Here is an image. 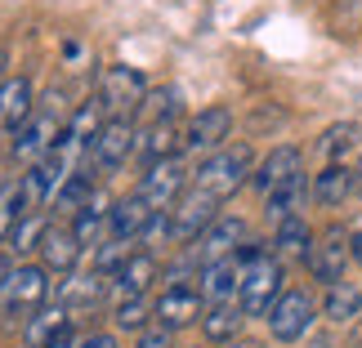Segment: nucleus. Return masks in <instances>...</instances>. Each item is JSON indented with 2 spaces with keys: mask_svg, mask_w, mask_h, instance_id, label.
<instances>
[{
  "mask_svg": "<svg viewBox=\"0 0 362 348\" xmlns=\"http://www.w3.org/2000/svg\"><path fill=\"white\" fill-rule=\"evenodd\" d=\"M250 174H255V157H250L246 143H238V148H219L215 157H206V165L192 174V188H202V192H211V197L228 201Z\"/></svg>",
  "mask_w": 362,
  "mask_h": 348,
  "instance_id": "f257e3e1",
  "label": "nucleus"
},
{
  "mask_svg": "<svg viewBox=\"0 0 362 348\" xmlns=\"http://www.w3.org/2000/svg\"><path fill=\"white\" fill-rule=\"evenodd\" d=\"M282 299V263L273 255H255L242 263V286H238V304L246 317H269V308Z\"/></svg>",
  "mask_w": 362,
  "mask_h": 348,
  "instance_id": "f03ea898",
  "label": "nucleus"
},
{
  "mask_svg": "<svg viewBox=\"0 0 362 348\" xmlns=\"http://www.w3.org/2000/svg\"><path fill=\"white\" fill-rule=\"evenodd\" d=\"M49 268L45 263H18V268L9 272V282L0 286V313L9 317V322H27L40 304H45V290H49Z\"/></svg>",
  "mask_w": 362,
  "mask_h": 348,
  "instance_id": "7ed1b4c3",
  "label": "nucleus"
},
{
  "mask_svg": "<svg viewBox=\"0 0 362 348\" xmlns=\"http://www.w3.org/2000/svg\"><path fill=\"white\" fill-rule=\"evenodd\" d=\"M215 219H219V197L188 184L179 192V201L170 205V236L175 241H192V236H202Z\"/></svg>",
  "mask_w": 362,
  "mask_h": 348,
  "instance_id": "20e7f679",
  "label": "nucleus"
},
{
  "mask_svg": "<svg viewBox=\"0 0 362 348\" xmlns=\"http://www.w3.org/2000/svg\"><path fill=\"white\" fill-rule=\"evenodd\" d=\"M144 99H148V80H144L139 67H107V72H103V85H99L103 112L130 116L134 107H144Z\"/></svg>",
  "mask_w": 362,
  "mask_h": 348,
  "instance_id": "39448f33",
  "label": "nucleus"
},
{
  "mask_svg": "<svg viewBox=\"0 0 362 348\" xmlns=\"http://www.w3.org/2000/svg\"><path fill=\"white\" fill-rule=\"evenodd\" d=\"M349 259H354V236L349 232H340V228H327L317 241L309 246V272L317 277V282H344V268H349Z\"/></svg>",
  "mask_w": 362,
  "mask_h": 348,
  "instance_id": "423d86ee",
  "label": "nucleus"
},
{
  "mask_svg": "<svg viewBox=\"0 0 362 348\" xmlns=\"http://www.w3.org/2000/svg\"><path fill=\"white\" fill-rule=\"evenodd\" d=\"M309 326H313V299L304 295V290H282V299L269 308V330H273V340L296 344V340L309 335Z\"/></svg>",
  "mask_w": 362,
  "mask_h": 348,
  "instance_id": "0eeeda50",
  "label": "nucleus"
},
{
  "mask_svg": "<svg viewBox=\"0 0 362 348\" xmlns=\"http://www.w3.org/2000/svg\"><path fill=\"white\" fill-rule=\"evenodd\" d=\"M184 188H188L184 161H179V157H165V161H148V174H144V188H139V197H144L152 210H170Z\"/></svg>",
  "mask_w": 362,
  "mask_h": 348,
  "instance_id": "6e6552de",
  "label": "nucleus"
},
{
  "mask_svg": "<svg viewBox=\"0 0 362 348\" xmlns=\"http://www.w3.org/2000/svg\"><path fill=\"white\" fill-rule=\"evenodd\" d=\"M228 130H233V112H228V107H206V112H197L192 125L184 130L188 157H215V152L224 148Z\"/></svg>",
  "mask_w": 362,
  "mask_h": 348,
  "instance_id": "1a4fd4ad",
  "label": "nucleus"
},
{
  "mask_svg": "<svg viewBox=\"0 0 362 348\" xmlns=\"http://www.w3.org/2000/svg\"><path fill=\"white\" fill-rule=\"evenodd\" d=\"M202 290H192L188 282H175V286H165L161 290V299L152 304V317H157V326L165 330H179V326H188V322H197L202 317Z\"/></svg>",
  "mask_w": 362,
  "mask_h": 348,
  "instance_id": "9d476101",
  "label": "nucleus"
},
{
  "mask_svg": "<svg viewBox=\"0 0 362 348\" xmlns=\"http://www.w3.org/2000/svg\"><path fill=\"white\" fill-rule=\"evenodd\" d=\"M134 125L130 121H125V116H112V121H103V130L99 134H94V161H99L103 165V170H117V165H125V161H130V152L139 148L134 143Z\"/></svg>",
  "mask_w": 362,
  "mask_h": 348,
  "instance_id": "9b49d317",
  "label": "nucleus"
},
{
  "mask_svg": "<svg viewBox=\"0 0 362 348\" xmlns=\"http://www.w3.org/2000/svg\"><path fill=\"white\" fill-rule=\"evenodd\" d=\"M242 246H246V224H242V219H215V224L197 236V259L206 268V263L233 259Z\"/></svg>",
  "mask_w": 362,
  "mask_h": 348,
  "instance_id": "f8f14e48",
  "label": "nucleus"
},
{
  "mask_svg": "<svg viewBox=\"0 0 362 348\" xmlns=\"http://www.w3.org/2000/svg\"><path fill=\"white\" fill-rule=\"evenodd\" d=\"M59 138H63L59 116H54V112H36L18 134H13V157H23V161H40L54 143H59Z\"/></svg>",
  "mask_w": 362,
  "mask_h": 348,
  "instance_id": "ddd939ff",
  "label": "nucleus"
},
{
  "mask_svg": "<svg viewBox=\"0 0 362 348\" xmlns=\"http://www.w3.org/2000/svg\"><path fill=\"white\" fill-rule=\"evenodd\" d=\"M157 219V210L139 197H125V201H117L112 210H107V236H121V241H144V232H148V224Z\"/></svg>",
  "mask_w": 362,
  "mask_h": 348,
  "instance_id": "4468645a",
  "label": "nucleus"
},
{
  "mask_svg": "<svg viewBox=\"0 0 362 348\" xmlns=\"http://www.w3.org/2000/svg\"><path fill=\"white\" fill-rule=\"evenodd\" d=\"M296 174H304V161H300V148H273L269 157L255 165V174H250V184H255L264 197L277 192L282 184H291Z\"/></svg>",
  "mask_w": 362,
  "mask_h": 348,
  "instance_id": "2eb2a0df",
  "label": "nucleus"
},
{
  "mask_svg": "<svg viewBox=\"0 0 362 348\" xmlns=\"http://www.w3.org/2000/svg\"><path fill=\"white\" fill-rule=\"evenodd\" d=\"M152 277H157V259H152L148 250H139V255H130V259H125L121 268L112 272L107 290L117 295V304H125V299H144V290H148Z\"/></svg>",
  "mask_w": 362,
  "mask_h": 348,
  "instance_id": "dca6fc26",
  "label": "nucleus"
},
{
  "mask_svg": "<svg viewBox=\"0 0 362 348\" xmlns=\"http://www.w3.org/2000/svg\"><path fill=\"white\" fill-rule=\"evenodd\" d=\"M32 116V85L23 76H9L0 85V134H18Z\"/></svg>",
  "mask_w": 362,
  "mask_h": 348,
  "instance_id": "f3484780",
  "label": "nucleus"
},
{
  "mask_svg": "<svg viewBox=\"0 0 362 348\" xmlns=\"http://www.w3.org/2000/svg\"><path fill=\"white\" fill-rule=\"evenodd\" d=\"M67 330H72V313L54 299V308H36L32 317H27L23 340H27V348H45V344H54L59 335H67Z\"/></svg>",
  "mask_w": 362,
  "mask_h": 348,
  "instance_id": "a211bd4d",
  "label": "nucleus"
},
{
  "mask_svg": "<svg viewBox=\"0 0 362 348\" xmlns=\"http://www.w3.org/2000/svg\"><path fill=\"white\" fill-rule=\"evenodd\" d=\"M81 236L72 228H49L45 232V241H40V259H45V268L49 272H72L76 268V259H81Z\"/></svg>",
  "mask_w": 362,
  "mask_h": 348,
  "instance_id": "6ab92c4d",
  "label": "nucleus"
},
{
  "mask_svg": "<svg viewBox=\"0 0 362 348\" xmlns=\"http://www.w3.org/2000/svg\"><path fill=\"white\" fill-rule=\"evenodd\" d=\"M354 188H358V174L344 161H331L327 170L313 179V197L322 201V205H344V201L354 197Z\"/></svg>",
  "mask_w": 362,
  "mask_h": 348,
  "instance_id": "aec40b11",
  "label": "nucleus"
},
{
  "mask_svg": "<svg viewBox=\"0 0 362 348\" xmlns=\"http://www.w3.org/2000/svg\"><path fill=\"white\" fill-rule=\"evenodd\" d=\"M242 286V263L238 255L233 259H219V263H206V277H202V295L206 304H219V299H233Z\"/></svg>",
  "mask_w": 362,
  "mask_h": 348,
  "instance_id": "412c9836",
  "label": "nucleus"
},
{
  "mask_svg": "<svg viewBox=\"0 0 362 348\" xmlns=\"http://www.w3.org/2000/svg\"><path fill=\"white\" fill-rule=\"evenodd\" d=\"M107 282H112V277H103V272H94V277H72V282H63L59 304H63L67 313H76V308H94V304L107 295Z\"/></svg>",
  "mask_w": 362,
  "mask_h": 348,
  "instance_id": "4be33fe9",
  "label": "nucleus"
},
{
  "mask_svg": "<svg viewBox=\"0 0 362 348\" xmlns=\"http://www.w3.org/2000/svg\"><path fill=\"white\" fill-rule=\"evenodd\" d=\"M238 326H242V304L238 299H219L202 313V330H206V340H215V344H228L238 335Z\"/></svg>",
  "mask_w": 362,
  "mask_h": 348,
  "instance_id": "5701e85b",
  "label": "nucleus"
},
{
  "mask_svg": "<svg viewBox=\"0 0 362 348\" xmlns=\"http://www.w3.org/2000/svg\"><path fill=\"white\" fill-rule=\"evenodd\" d=\"M322 313L331 322H354L362 313V286L354 282H331L327 286V299H322Z\"/></svg>",
  "mask_w": 362,
  "mask_h": 348,
  "instance_id": "b1692460",
  "label": "nucleus"
},
{
  "mask_svg": "<svg viewBox=\"0 0 362 348\" xmlns=\"http://www.w3.org/2000/svg\"><path fill=\"white\" fill-rule=\"evenodd\" d=\"M304 197H309V179H304V174H296L291 184H282L277 192H269L264 201H269V215L277 219V224H286V219H296V215H300Z\"/></svg>",
  "mask_w": 362,
  "mask_h": 348,
  "instance_id": "393cba45",
  "label": "nucleus"
},
{
  "mask_svg": "<svg viewBox=\"0 0 362 348\" xmlns=\"http://www.w3.org/2000/svg\"><path fill=\"white\" fill-rule=\"evenodd\" d=\"M139 148H144L148 161H165V157H175V148H184V134H179L175 121H152Z\"/></svg>",
  "mask_w": 362,
  "mask_h": 348,
  "instance_id": "a878e982",
  "label": "nucleus"
},
{
  "mask_svg": "<svg viewBox=\"0 0 362 348\" xmlns=\"http://www.w3.org/2000/svg\"><path fill=\"white\" fill-rule=\"evenodd\" d=\"M273 246H277V255H286V259H309L313 232H309V224H304V219L296 215V219H286V224H277Z\"/></svg>",
  "mask_w": 362,
  "mask_h": 348,
  "instance_id": "bb28decb",
  "label": "nucleus"
},
{
  "mask_svg": "<svg viewBox=\"0 0 362 348\" xmlns=\"http://www.w3.org/2000/svg\"><path fill=\"white\" fill-rule=\"evenodd\" d=\"M90 201H94V179L86 170H76L59 192H54V210H63V215H81Z\"/></svg>",
  "mask_w": 362,
  "mask_h": 348,
  "instance_id": "cd10ccee",
  "label": "nucleus"
},
{
  "mask_svg": "<svg viewBox=\"0 0 362 348\" xmlns=\"http://www.w3.org/2000/svg\"><path fill=\"white\" fill-rule=\"evenodd\" d=\"M18 192H23V215H40V210H45V201H54L49 179H45L40 165H32V170L18 179Z\"/></svg>",
  "mask_w": 362,
  "mask_h": 348,
  "instance_id": "c85d7f7f",
  "label": "nucleus"
},
{
  "mask_svg": "<svg viewBox=\"0 0 362 348\" xmlns=\"http://www.w3.org/2000/svg\"><path fill=\"white\" fill-rule=\"evenodd\" d=\"M45 232H49V224H45L40 215H23L18 224H13V232H9V250H13V255L40 250V241H45Z\"/></svg>",
  "mask_w": 362,
  "mask_h": 348,
  "instance_id": "c756f323",
  "label": "nucleus"
},
{
  "mask_svg": "<svg viewBox=\"0 0 362 348\" xmlns=\"http://www.w3.org/2000/svg\"><path fill=\"white\" fill-rule=\"evenodd\" d=\"M72 232L81 236V246H103V232H107V210H90V205H86V210H81L76 215V224H72Z\"/></svg>",
  "mask_w": 362,
  "mask_h": 348,
  "instance_id": "7c9ffc66",
  "label": "nucleus"
},
{
  "mask_svg": "<svg viewBox=\"0 0 362 348\" xmlns=\"http://www.w3.org/2000/svg\"><path fill=\"white\" fill-rule=\"evenodd\" d=\"M358 125H349V121H344V125H331V130L322 134V152H327V157L331 161H340L344 157V152H354L358 148Z\"/></svg>",
  "mask_w": 362,
  "mask_h": 348,
  "instance_id": "2f4dec72",
  "label": "nucleus"
},
{
  "mask_svg": "<svg viewBox=\"0 0 362 348\" xmlns=\"http://www.w3.org/2000/svg\"><path fill=\"white\" fill-rule=\"evenodd\" d=\"M18 219H23V192H18V184H5L0 188V241H9Z\"/></svg>",
  "mask_w": 362,
  "mask_h": 348,
  "instance_id": "473e14b6",
  "label": "nucleus"
},
{
  "mask_svg": "<svg viewBox=\"0 0 362 348\" xmlns=\"http://www.w3.org/2000/svg\"><path fill=\"white\" fill-rule=\"evenodd\" d=\"M130 259V241H121V236H107L103 250H99V259H94V272H103V277H112L121 263Z\"/></svg>",
  "mask_w": 362,
  "mask_h": 348,
  "instance_id": "72a5a7b5",
  "label": "nucleus"
},
{
  "mask_svg": "<svg viewBox=\"0 0 362 348\" xmlns=\"http://www.w3.org/2000/svg\"><path fill=\"white\" fill-rule=\"evenodd\" d=\"M144 322H148V304L144 299L117 304V330H144Z\"/></svg>",
  "mask_w": 362,
  "mask_h": 348,
  "instance_id": "f704fd0d",
  "label": "nucleus"
},
{
  "mask_svg": "<svg viewBox=\"0 0 362 348\" xmlns=\"http://www.w3.org/2000/svg\"><path fill=\"white\" fill-rule=\"evenodd\" d=\"M139 348H170V330H165V326L144 330V335H139Z\"/></svg>",
  "mask_w": 362,
  "mask_h": 348,
  "instance_id": "c9c22d12",
  "label": "nucleus"
},
{
  "mask_svg": "<svg viewBox=\"0 0 362 348\" xmlns=\"http://www.w3.org/2000/svg\"><path fill=\"white\" fill-rule=\"evenodd\" d=\"M76 348H117L112 335H86V340H76Z\"/></svg>",
  "mask_w": 362,
  "mask_h": 348,
  "instance_id": "e433bc0d",
  "label": "nucleus"
},
{
  "mask_svg": "<svg viewBox=\"0 0 362 348\" xmlns=\"http://www.w3.org/2000/svg\"><path fill=\"white\" fill-rule=\"evenodd\" d=\"M45 348H76V340H72V330H67V335H59V340L45 344Z\"/></svg>",
  "mask_w": 362,
  "mask_h": 348,
  "instance_id": "4c0bfd02",
  "label": "nucleus"
},
{
  "mask_svg": "<svg viewBox=\"0 0 362 348\" xmlns=\"http://www.w3.org/2000/svg\"><path fill=\"white\" fill-rule=\"evenodd\" d=\"M354 259H358V263H362V228H358V232H354Z\"/></svg>",
  "mask_w": 362,
  "mask_h": 348,
  "instance_id": "58836bf2",
  "label": "nucleus"
},
{
  "mask_svg": "<svg viewBox=\"0 0 362 348\" xmlns=\"http://www.w3.org/2000/svg\"><path fill=\"white\" fill-rule=\"evenodd\" d=\"M228 348H264V344H250V340H233Z\"/></svg>",
  "mask_w": 362,
  "mask_h": 348,
  "instance_id": "ea45409f",
  "label": "nucleus"
},
{
  "mask_svg": "<svg viewBox=\"0 0 362 348\" xmlns=\"http://www.w3.org/2000/svg\"><path fill=\"white\" fill-rule=\"evenodd\" d=\"M5 80H9V76H5V49H0V85H5Z\"/></svg>",
  "mask_w": 362,
  "mask_h": 348,
  "instance_id": "a19ab883",
  "label": "nucleus"
},
{
  "mask_svg": "<svg viewBox=\"0 0 362 348\" xmlns=\"http://www.w3.org/2000/svg\"><path fill=\"white\" fill-rule=\"evenodd\" d=\"M354 174H358V184H362V161H358V170H354Z\"/></svg>",
  "mask_w": 362,
  "mask_h": 348,
  "instance_id": "79ce46f5",
  "label": "nucleus"
}]
</instances>
